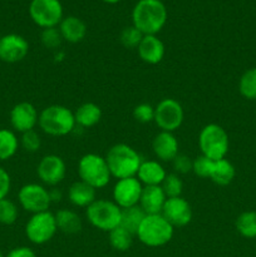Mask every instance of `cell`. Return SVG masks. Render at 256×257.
Listing matches in <instances>:
<instances>
[{"label": "cell", "instance_id": "obj_7", "mask_svg": "<svg viewBox=\"0 0 256 257\" xmlns=\"http://www.w3.org/2000/svg\"><path fill=\"white\" fill-rule=\"evenodd\" d=\"M79 180L95 190L104 188L109 183L112 175L104 157L97 153H87L78 162Z\"/></svg>", "mask_w": 256, "mask_h": 257}, {"label": "cell", "instance_id": "obj_5", "mask_svg": "<svg viewBox=\"0 0 256 257\" xmlns=\"http://www.w3.org/2000/svg\"><path fill=\"white\" fill-rule=\"evenodd\" d=\"M122 208L114 201L99 198L85 208V217L88 222L97 230L110 232L120 225Z\"/></svg>", "mask_w": 256, "mask_h": 257}, {"label": "cell", "instance_id": "obj_6", "mask_svg": "<svg viewBox=\"0 0 256 257\" xmlns=\"http://www.w3.org/2000/svg\"><path fill=\"white\" fill-rule=\"evenodd\" d=\"M198 147L201 155L212 161L226 158L230 148V140L225 128L216 123L206 124L198 135Z\"/></svg>", "mask_w": 256, "mask_h": 257}, {"label": "cell", "instance_id": "obj_12", "mask_svg": "<svg viewBox=\"0 0 256 257\" xmlns=\"http://www.w3.org/2000/svg\"><path fill=\"white\" fill-rule=\"evenodd\" d=\"M37 175L43 185L55 187L67 176V165L60 156L47 155L38 163Z\"/></svg>", "mask_w": 256, "mask_h": 257}, {"label": "cell", "instance_id": "obj_38", "mask_svg": "<svg viewBox=\"0 0 256 257\" xmlns=\"http://www.w3.org/2000/svg\"><path fill=\"white\" fill-rule=\"evenodd\" d=\"M192 163L193 160H191L188 156L178 153L172 161V167L177 175H186L188 172H192Z\"/></svg>", "mask_w": 256, "mask_h": 257}, {"label": "cell", "instance_id": "obj_18", "mask_svg": "<svg viewBox=\"0 0 256 257\" xmlns=\"http://www.w3.org/2000/svg\"><path fill=\"white\" fill-rule=\"evenodd\" d=\"M138 57L146 64L156 65L165 58L166 48L157 35H145L137 48Z\"/></svg>", "mask_w": 256, "mask_h": 257}, {"label": "cell", "instance_id": "obj_8", "mask_svg": "<svg viewBox=\"0 0 256 257\" xmlns=\"http://www.w3.org/2000/svg\"><path fill=\"white\" fill-rule=\"evenodd\" d=\"M58 232L55 216L50 211L34 213L25 223V236L34 245L49 242Z\"/></svg>", "mask_w": 256, "mask_h": 257}, {"label": "cell", "instance_id": "obj_10", "mask_svg": "<svg viewBox=\"0 0 256 257\" xmlns=\"http://www.w3.org/2000/svg\"><path fill=\"white\" fill-rule=\"evenodd\" d=\"M29 14L38 27L54 28L63 20V7L59 0H32Z\"/></svg>", "mask_w": 256, "mask_h": 257}, {"label": "cell", "instance_id": "obj_28", "mask_svg": "<svg viewBox=\"0 0 256 257\" xmlns=\"http://www.w3.org/2000/svg\"><path fill=\"white\" fill-rule=\"evenodd\" d=\"M108 238H109L108 241H109V245L112 246V248H114L115 251H119V252H123V251H127L131 248L135 235L119 225L114 230L108 232Z\"/></svg>", "mask_w": 256, "mask_h": 257}, {"label": "cell", "instance_id": "obj_42", "mask_svg": "<svg viewBox=\"0 0 256 257\" xmlns=\"http://www.w3.org/2000/svg\"><path fill=\"white\" fill-rule=\"evenodd\" d=\"M104 3H108V4H115V3L120 2V0H103Z\"/></svg>", "mask_w": 256, "mask_h": 257}, {"label": "cell", "instance_id": "obj_26", "mask_svg": "<svg viewBox=\"0 0 256 257\" xmlns=\"http://www.w3.org/2000/svg\"><path fill=\"white\" fill-rule=\"evenodd\" d=\"M146 217V213L140 206H133V207L122 208V215H120V226L132 232L136 236L138 227L142 223L143 218Z\"/></svg>", "mask_w": 256, "mask_h": 257}, {"label": "cell", "instance_id": "obj_22", "mask_svg": "<svg viewBox=\"0 0 256 257\" xmlns=\"http://www.w3.org/2000/svg\"><path fill=\"white\" fill-rule=\"evenodd\" d=\"M60 34L63 40L72 44L80 43L87 35V25L77 17H67L59 24Z\"/></svg>", "mask_w": 256, "mask_h": 257}, {"label": "cell", "instance_id": "obj_27", "mask_svg": "<svg viewBox=\"0 0 256 257\" xmlns=\"http://www.w3.org/2000/svg\"><path fill=\"white\" fill-rule=\"evenodd\" d=\"M20 142L10 130H0V161H8L18 152Z\"/></svg>", "mask_w": 256, "mask_h": 257}, {"label": "cell", "instance_id": "obj_2", "mask_svg": "<svg viewBox=\"0 0 256 257\" xmlns=\"http://www.w3.org/2000/svg\"><path fill=\"white\" fill-rule=\"evenodd\" d=\"M104 158L107 161L110 175L117 180L136 177L138 168L143 161L140 153L125 143L113 145L108 150Z\"/></svg>", "mask_w": 256, "mask_h": 257}, {"label": "cell", "instance_id": "obj_37", "mask_svg": "<svg viewBox=\"0 0 256 257\" xmlns=\"http://www.w3.org/2000/svg\"><path fill=\"white\" fill-rule=\"evenodd\" d=\"M212 160L207 158L206 156L200 155L193 160L192 163V172L195 176L200 178H208L210 177L211 167H212Z\"/></svg>", "mask_w": 256, "mask_h": 257}, {"label": "cell", "instance_id": "obj_11", "mask_svg": "<svg viewBox=\"0 0 256 257\" xmlns=\"http://www.w3.org/2000/svg\"><path fill=\"white\" fill-rule=\"evenodd\" d=\"M18 201L23 210L32 215L48 211L52 205L49 190L40 183H27L23 186L18 192Z\"/></svg>", "mask_w": 256, "mask_h": 257}, {"label": "cell", "instance_id": "obj_39", "mask_svg": "<svg viewBox=\"0 0 256 257\" xmlns=\"http://www.w3.org/2000/svg\"><path fill=\"white\" fill-rule=\"evenodd\" d=\"M12 188V178L7 170L0 167V200H4L8 197Z\"/></svg>", "mask_w": 256, "mask_h": 257}, {"label": "cell", "instance_id": "obj_30", "mask_svg": "<svg viewBox=\"0 0 256 257\" xmlns=\"http://www.w3.org/2000/svg\"><path fill=\"white\" fill-rule=\"evenodd\" d=\"M238 92L245 99L256 100V67L250 68L238 80Z\"/></svg>", "mask_w": 256, "mask_h": 257}, {"label": "cell", "instance_id": "obj_25", "mask_svg": "<svg viewBox=\"0 0 256 257\" xmlns=\"http://www.w3.org/2000/svg\"><path fill=\"white\" fill-rule=\"evenodd\" d=\"M236 176V170L232 163L226 158L213 161L210 172V180L218 186H227L233 181Z\"/></svg>", "mask_w": 256, "mask_h": 257}, {"label": "cell", "instance_id": "obj_24", "mask_svg": "<svg viewBox=\"0 0 256 257\" xmlns=\"http://www.w3.org/2000/svg\"><path fill=\"white\" fill-rule=\"evenodd\" d=\"M75 124L82 128H92L102 119V109L93 102H85L74 110Z\"/></svg>", "mask_w": 256, "mask_h": 257}, {"label": "cell", "instance_id": "obj_31", "mask_svg": "<svg viewBox=\"0 0 256 257\" xmlns=\"http://www.w3.org/2000/svg\"><path fill=\"white\" fill-rule=\"evenodd\" d=\"M19 217V208L9 198L0 200V223L2 225H14Z\"/></svg>", "mask_w": 256, "mask_h": 257}, {"label": "cell", "instance_id": "obj_34", "mask_svg": "<svg viewBox=\"0 0 256 257\" xmlns=\"http://www.w3.org/2000/svg\"><path fill=\"white\" fill-rule=\"evenodd\" d=\"M40 40H42V44L44 45L47 49L57 50L58 48L62 45L63 38L60 34V30L58 27L54 28H47V29H43L42 35H40Z\"/></svg>", "mask_w": 256, "mask_h": 257}, {"label": "cell", "instance_id": "obj_4", "mask_svg": "<svg viewBox=\"0 0 256 257\" xmlns=\"http://www.w3.org/2000/svg\"><path fill=\"white\" fill-rule=\"evenodd\" d=\"M173 233L175 227L161 213H158L146 215L136 232V237L147 247H162L172 240Z\"/></svg>", "mask_w": 256, "mask_h": 257}, {"label": "cell", "instance_id": "obj_16", "mask_svg": "<svg viewBox=\"0 0 256 257\" xmlns=\"http://www.w3.org/2000/svg\"><path fill=\"white\" fill-rule=\"evenodd\" d=\"M39 120L37 108L29 102H20L10 110V124L15 132L25 133L35 130Z\"/></svg>", "mask_w": 256, "mask_h": 257}, {"label": "cell", "instance_id": "obj_21", "mask_svg": "<svg viewBox=\"0 0 256 257\" xmlns=\"http://www.w3.org/2000/svg\"><path fill=\"white\" fill-rule=\"evenodd\" d=\"M68 200L75 207L87 208L97 200V190L83 181H75L68 188Z\"/></svg>", "mask_w": 256, "mask_h": 257}, {"label": "cell", "instance_id": "obj_9", "mask_svg": "<svg viewBox=\"0 0 256 257\" xmlns=\"http://www.w3.org/2000/svg\"><path fill=\"white\" fill-rule=\"evenodd\" d=\"M185 120V110L182 104L175 98H163L155 107V120L163 132H176Z\"/></svg>", "mask_w": 256, "mask_h": 257}, {"label": "cell", "instance_id": "obj_41", "mask_svg": "<svg viewBox=\"0 0 256 257\" xmlns=\"http://www.w3.org/2000/svg\"><path fill=\"white\" fill-rule=\"evenodd\" d=\"M49 196H50V201L52 203H58L62 201L63 198V192L57 187H52L49 190Z\"/></svg>", "mask_w": 256, "mask_h": 257}, {"label": "cell", "instance_id": "obj_20", "mask_svg": "<svg viewBox=\"0 0 256 257\" xmlns=\"http://www.w3.org/2000/svg\"><path fill=\"white\" fill-rule=\"evenodd\" d=\"M166 176L167 172L160 161L146 160L141 163L136 177L143 186H161Z\"/></svg>", "mask_w": 256, "mask_h": 257}, {"label": "cell", "instance_id": "obj_13", "mask_svg": "<svg viewBox=\"0 0 256 257\" xmlns=\"http://www.w3.org/2000/svg\"><path fill=\"white\" fill-rule=\"evenodd\" d=\"M143 185L137 177H128L117 180L112 191L113 201L120 208H128L137 206L142 195Z\"/></svg>", "mask_w": 256, "mask_h": 257}, {"label": "cell", "instance_id": "obj_3", "mask_svg": "<svg viewBox=\"0 0 256 257\" xmlns=\"http://www.w3.org/2000/svg\"><path fill=\"white\" fill-rule=\"evenodd\" d=\"M38 125L50 137H64L75 128L74 113L62 104H52L39 113Z\"/></svg>", "mask_w": 256, "mask_h": 257}, {"label": "cell", "instance_id": "obj_35", "mask_svg": "<svg viewBox=\"0 0 256 257\" xmlns=\"http://www.w3.org/2000/svg\"><path fill=\"white\" fill-rule=\"evenodd\" d=\"M20 146L27 151L28 153H35L42 147V138L39 133L35 130L28 131V132L22 133V138L19 140Z\"/></svg>", "mask_w": 256, "mask_h": 257}, {"label": "cell", "instance_id": "obj_1", "mask_svg": "<svg viewBox=\"0 0 256 257\" xmlns=\"http://www.w3.org/2000/svg\"><path fill=\"white\" fill-rule=\"evenodd\" d=\"M132 22L143 35H156L167 22V9L161 0H140L133 8Z\"/></svg>", "mask_w": 256, "mask_h": 257}, {"label": "cell", "instance_id": "obj_43", "mask_svg": "<svg viewBox=\"0 0 256 257\" xmlns=\"http://www.w3.org/2000/svg\"><path fill=\"white\" fill-rule=\"evenodd\" d=\"M0 257H5L4 255H3V252H2V251H0Z\"/></svg>", "mask_w": 256, "mask_h": 257}, {"label": "cell", "instance_id": "obj_32", "mask_svg": "<svg viewBox=\"0 0 256 257\" xmlns=\"http://www.w3.org/2000/svg\"><path fill=\"white\" fill-rule=\"evenodd\" d=\"M161 187H162L163 192L166 193L167 198L182 196L183 182L181 180L180 175H177V173H168L165 180H163Z\"/></svg>", "mask_w": 256, "mask_h": 257}, {"label": "cell", "instance_id": "obj_44", "mask_svg": "<svg viewBox=\"0 0 256 257\" xmlns=\"http://www.w3.org/2000/svg\"><path fill=\"white\" fill-rule=\"evenodd\" d=\"M0 38H2V37H0Z\"/></svg>", "mask_w": 256, "mask_h": 257}, {"label": "cell", "instance_id": "obj_29", "mask_svg": "<svg viewBox=\"0 0 256 257\" xmlns=\"http://www.w3.org/2000/svg\"><path fill=\"white\" fill-rule=\"evenodd\" d=\"M236 231L245 238H256V211H245L235 221Z\"/></svg>", "mask_w": 256, "mask_h": 257}, {"label": "cell", "instance_id": "obj_19", "mask_svg": "<svg viewBox=\"0 0 256 257\" xmlns=\"http://www.w3.org/2000/svg\"><path fill=\"white\" fill-rule=\"evenodd\" d=\"M167 196L161 186H143L142 195L138 206L146 215H158L162 212Z\"/></svg>", "mask_w": 256, "mask_h": 257}, {"label": "cell", "instance_id": "obj_33", "mask_svg": "<svg viewBox=\"0 0 256 257\" xmlns=\"http://www.w3.org/2000/svg\"><path fill=\"white\" fill-rule=\"evenodd\" d=\"M143 37H145V35H143L135 25H131V27H125L124 29L120 32L119 40L120 44L124 48H127V49H137L141 40L143 39Z\"/></svg>", "mask_w": 256, "mask_h": 257}, {"label": "cell", "instance_id": "obj_15", "mask_svg": "<svg viewBox=\"0 0 256 257\" xmlns=\"http://www.w3.org/2000/svg\"><path fill=\"white\" fill-rule=\"evenodd\" d=\"M29 53V43L19 34H8L0 38V60L5 63H19Z\"/></svg>", "mask_w": 256, "mask_h": 257}, {"label": "cell", "instance_id": "obj_36", "mask_svg": "<svg viewBox=\"0 0 256 257\" xmlns=\"http://www.w3.org/2000/svg\"><path fill=\"white\" fill-rule=\"evenodd\" d=\"M133 118L138 123H151L155 120V107L150 103H140L133 108Z\"/></svg>", "mask_w": 256, "mask_h": 257}, {"label": "cell", "instance_id": "obj_17", "mask_svg": "<svg viewBox=\"0 0 256 257\" xmlns=\"http://www.w3.org/2000/svg\"><path fill=\"white\" fill-rule=\"evenodd\" d=\"M152 151L161 162H172L180 153V145L176 136L171 132H163L155 136L152 141Z\"/></svg>", "mask_w": 256, "mask_h": 257}, {"label": "cell", "instance_id": "obj_23", "mask_svg": "<svg viewBox=\"0 0 256 257\" xmlns=\"http://www.w3.org/2000/svg\"><path fill=\"white\" fill-rule=\"evenodd\" d=\"M58 231L65 235H77L82 231L83 221L75 211L60 208L54 213Z\"/></svg>", "mask_w": 256, "mask_h": 257}, {"label": "cell", "instance_id": "obj_40", "mask_svg": "<svg viewBox=\"0 0 256 257\" xmlns=\"http://www.w3.org/2000/svg\"><path fill=\"white\" fill-rule=\"evenodd\" d=\"M5 257H37V253L27 246H20V247H15L10 251Z\"/></svg>", "mask_w": 256, "mask_h": 257}, {"label": "cell", "instance_id": "obj_14", "mask_svg": "<svg viewBox=\"0 0 256 257\" xmlns=\"http://www.w3.org/2000/svg\"><path fill=\"white\" fill-rule=\"evenodd\" d=\"M161 215L173 226V227H185L192 220V208L187 200L180 197L167 198Z\"/></svg>", "mask_w": 256, "mask_h": 257}]
</instances>
